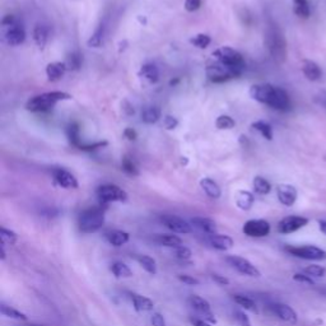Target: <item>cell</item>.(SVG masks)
Returning a JSON list of instances; mask_svg holds the SVG:
<instances>
[{
	"label": "cell",
	"mask_w": 326,
	"mask_h": 326,
	"mask_svg": "<svg viewBox=\"0 0 326 326\" xmlns=\"http://www.w3.org/2000/svg\"><path fill=\"white\" fill-rule=\"evenodd\" d=\"M67 68L68 69H71V70H78L80 68V65H82V56H80L79 54H71L68 56V60H67Z\"/></svg>",
	"instance_id": "44"
},
{
	"label": "cell",
	"mask_w": 326,
	"mask_h": 326,
	"mask_svg": "<svg viewBox=\"0 0 326 326\" xmlns=\"http://www.w3.org/2000/svg\"><path fill=\"white\" fill-rule=\"evenodd\" d=\"M177 278H179L180 281H183L184 284H186V285H199V284H200L199 279L194 278V277H191V275L180 274Z\"/></svg>",
	"instance_id": "49"
},
{
	"label": "cell",
	"mask_w": 326,
	"mask_h": 326,
	"mask_svg": "<svg viewBox=\"0 0 326 326\" xmlns=\"http://www.w3.org/2000/svg\"><path fill=\"white\" fill-rule=\"evenodd\" d=\"M161 117V110L158 107H147L141 112V121L148 125L156 124Z\"/></svg>",
	"instance_id": "32"
},
{
	"label": "cell",
	"mask_w": 326,
	"mask_h": 326,
	"mask_svg": "<svg viewBox=\"0 0 326 326\" xmlns=\"http://www.w3.org/2000/svg\"><path fill=\"white\" fill-rule=\"evenodd\" d=\"M190 323L192 326H211L210 323H208L207 320L202 319V317H190Z\"/></svg>",
	"instance_id": "54"
},
{
	"label": "cell",
	"mask_w": 326,
	"mask_h": 326,
	"mask_svg": "<svg viewBox=\"0 0 326 326\" xmlns=\"http://www.w3.org/2000/svg\"><path fill=\"white\" fill-rule=\"evenodd\" d=\"M124 137L128 139V140H135L138 137L137 131L134 130L133 128H126L124 130Z\"/></svg>",
	"instance_id": "55"
},
{
	"label": "cell",
	"mask_w": 326,
	"mask_h": 326,
	"mask_svg": "<svg viewBox=\"0 0 326 326\" xmlns=\"http://www.w3.org/2000/svg\"><path fill=\"white\" fill-rule=\"evenodd\" d=\"M315 101L320 106H323L324 109H326V93H320L319 96L315 97Z\"/></svg>",
	"instance_id": "56"
},
{
	"label": "cell",
	"mask_w": 326,
	"mask_h": 326,
	"mask_svg": "<svg viewBox=\"0 0 326 326\" xmlns=\"http://www.w3.org/2000/svg\"><path fill=\"white\" fill-rule=\"evenodd\" d=\"M139 75L143 77L144 79H147L149 83H157L160 80V70L154 64H144L140 68V71H139Z\"/></svg>",
	"instance_id": "27"
},
{
	"label": "cell",
	"mask_w": 326,
	"mask_h": 326,
	"mask_svg": "<svg viewBox=\"0 0 326 326\" xmlns=\"http://www.w3.org/2000/svg\"><path fill=\"white\" fill-rule=\"evenodd\" d=\"M187 302H189V304L191 306V308H194V310L198 312L199 317L207 320V321L210 323L211 325L217 323V319H215L213 312H211L210 303H209L208 301L204 300V298L200 297V296L192 294V296H190L189 297Z\"/></svg>",
	"instance_id": "10"
},
{
	"label": "cell",
	"mask_w": 326,
	"mask_h": 326,
	"mask_svg": "<svg viewBox=\"0 0 326 326\" xmlns=\"http://www.w3.org/2000/svg\"><path fill=\"white\" fill-rule=\"evenodd\" d=\"M97 198L101 203H114V202H126L128 194L114 184H106L97 187Z\"/></svg>",
	"instance_id": "8"
},
{
	"label": "cell",
	"mask_w": 326,
	"mask_h": 326,
	"mask_svg": "<svg viewBox=\"0 0 326 326\" xmlns=\"http://www.w3.org/2000/svg\"><path fill=\"white\" fill-rule=\"evenodd\" d=\"M158 245L164 247H172V249H177V247L183 246V240L180 238L176 234H157L154 238Z\"/></svg>",
	"instance_id": "26"
},
{
	"label": "cell",
	"mask_w": 326,
	"mask_h": 326,
	"mask_svg": "<svg viewBox=\"0 0 326 326\" xmlns=\"http://www.w3.org/2000/svg\"><path fill=\"white\" fill-rule=\"evenodd\" d=\"M70 98L71 96L69 93L61 92V91L46 92L28 99V102L26 103V109L31 112L48 111V110L52 109V107L58 102H60V101H65V99Z\"/></svg>",
	"instance_id": "3"
},
{
	"label": "cell",
	"mask_w": 326,
	"mask_h": 326,
	"mask_svg": "<svg viewBox=\"0 0 326 326\" xmlns=\"http://www.w3.org/2000/svg\"><path fill=\"white\" fill-rule=\"evenodd\" d=\"M277 196L284 207H292L297 200V189L288 184H280L277 186Z\"/></svg>",
	"instance_id": "16"
},
{
	"label": "cell",
	"mask_w": 326,
	"mask_h": 326,
	"mask_svg": "<svg viewBox=\"0 0 326 326\" xmlns=\"http://www.w3.org/2000/svg\"><path fill=\"white\" fill-rule=\"evenodd\" d=\"M110 270H111L112 274L115 275L116 278H131L133 277L131 269L125 262L121 261L112 262L111 266H110Z\"/></svg>",
	"instance_id": "29"
},
{
	"label": "cell",
	"mask_w": 326,
	"mask_h": 326,
	"mask_svg": "<svg viewBox=\"0 0 326 326\" xmlns=\"http://www.w3.org/2000/svg\"><path fill=\"white\" fill-rule=\"evenodd\" d=\"M251 126H253L256 131H259L260 134L265 138L266 140H272L273 139V128L270 126V124H268V122L261 121V120H260V121L253 122Z\"/></svg>",
	"instance_id": "36"
},
{
	"label": "cell",
	"mask_w": 326,
	"mask_h": 326,
	"mask_svg": "<svg viewBox=\"0 0 326 326\" xmlns=\"http://www.w3.org/2000/svg\"><path fill=\"white\" fill-rule=\"evenodd\" d=\"M200 186H202L203 191L207 194V196H209L210 199H219L221 198V187L218 186V184L215 181H213L209 177H205V179L200 180Z\"/></svg>",
	"instance_id": "24"
},
{
	"label": "cell",
	"mask_w": 326,
	"mask_h": 326,
	"mask_svg": "<svg viewBox=\"0 0 326 326\" xmlns=\"http://www.w3.org/2000/svg\"><path fill=\"white\" fill-rule=\"evenodd\" d=\"M67 69L68 68L65 63H60V61L50 63L46 67V75H47L50 82H58V80H60L61 78L64 77Z\"/></svg>",
	"instance_id": "21"
},
{
	"label": "cell",
	"mask_w": 326,
	"mask_h": 326,
	"mask_svg": "<svg viewBox=\"0 0 326 326\" xmlns=\"http://www.w3.org/2000/svg\"><path fill=\"white\" fill-rule=\"evenodd\" d=\"M150 324L152 326H166V321L163 319V316L158 312H153L150 316Z\"/></svg>",
	"instance_id": "51"
},
{
	"label": "cell",
	"mask_w": 326,
	"mask_h": 326,
	"mask_svg": "<svg viewBox=\"0 0 326 326\" xmlns=\"http://www.w3.org/2000/svg\"><path fill=\"white\" fill-rule=\"evenodd\" d=\"M270 308H272V312L274 313L275 316L280 319L281 321L291 324V325L297 324V312H296L291 306H288V304L284 303H274L270 306Z\"/></svg>",
	"instance_id": "15"
},
{
	"label": "cell",
	"mask_w": 326,
	"mask_h": 326,
	"mask_svg": "<svg viewBox=\"0 0 326 326\" xmlns=\"http://www.w3.org/2000/svg\"><path fill=\"white\" fill-rule=\"evenodd\" d=\"M233 319L234 323L238 326H251V321H250L249 316L245 312H242V311H234Z\"/></svg>",
	"instance_id": "45"
},
{
	"label": "cell",
	"mask_w": 326,
	"mask_h": 326,
	"mask_svg": "<svg viewBox=\"0 0 326 326\" xmlns=\"http://www.w3.org/2000/svg\"><path fill=\"white\" fill-rule=\"evenodd\" d=\"M251 98L260 103L268 105L278 111H288L291 109V98L283 88L273 84H255L250 88Z\"/></svg>",
	"instance_id": "1"
},
{
	"label": "cell",
	"mask_w": 326,
	"mask_h": 326,
	"mask_svg": "<svg viewBox=\"0 0 326 326\" xmlns=\"http://www.w3.org/2000/svg\"><path fill=\"white\" fill-rule=\"evenodd\" d=\"M163 124H164V128H166L167 130H173V129L177 128L179 120L171 115H166L164 116V118H163Z\"/></svg>",
	"instance_id": "48"
},
{
	"label": "cell",
	"mask_w": 326,
	"mask_h": 326,
	"mask_svg": "<svg viewBox=\"0 0 326 326\" xmlns=\"http://www.w3.org/2000/svg\"><path fill=\"white\" fill-rule=\"evenodd\" d=\"M0 312H1L3 316L8 317V319L20 320V321H26L27 320L26 313L21 312V311H18L17 308H14V307L8 306V304L5 303L0 304Z\"/></svg>",
	"instance_id": "30"
},
{
	"label": "cell",
	"mask_w": 326,
	"mask_h": 326,
	"mask_svg": "<svg viewBox=\"0 0 326 326\" xmlns=\"http://www.w3.org/2000/svg\"><path fill=\"white\" fill-rule=\"evenodd\" d=\"M4 40L8 45L10 46H18L24 42L26 40V31L21 26L20 23L14 22L13 24L7 27L5 32H4Z\"/></svg>",
	"instance_id": "14"
},
{
	"label": "cell",
	"mask_w": 326,
	"mask_h": 326,
	"mask_svg": "<svg viewBox=\"0 0 326 326\" xmlns=\"http://www.w3.org/2000/svg\"><path fill=\"white\" fill-rule=\"evenodd\" d=\"M293 10L301 18H308L310 17V4L307 0H293Z\"/></svg>",
	"instance_id": "35"
},
{
	"label": "cell",
	"mask_w": 326,
	"mask_h": 326,
	"mask_svg": "<svg viewBox=\"0 0 326 326\" xmlns=\"http://www.w3.org/2000/svg\"><path fill=\"white\" fill-rule=\"evenodd\" d=\"M190 223L194 224V227H196L198 230H200L204 233L208 234H214L217 233V224L213 219L210 218H204V217H195L192 218Z\"/></svg>",
	"instance_id": "22"
},
{
	"label": "cell",
	"mask_w": 326,
	"mask_h": 326,
	"mask_svg": "<svg viewBox=\"0 0 326 326\" xmlns=\"http://www.w3.org/2000/svg\"><path fill=\"white\" fill-rule=\"evenodd\" d=\"M175 254H176V257L180 260H189L191 257V250L186 246H180L177 249H175Z\"/></svg>",
	"instance_id": "47"
},
{
	"label": "cell",
	"mask_w": 326,
	"mask_h": 326,
	"mask_svg": "<svg viewBox=\"0 0 326 326\" xmlns=\"http://www.w3.org/2000/svg\"><path fill=\"white\" fill-rule=\"evenodd\" d=\"M215 125L219 130H230L234 126V120L231 116L227 115H222L217 118Z\"/></svg>",
	"instance_id": "43"
},
{
	"label": "cell",
	"mask_w": 326,
	"mask_h": 326,
	"mask_svg": "<svg viewBox=\"0 0 326 326\" xmlns=\"http://www.w3.org/2000/svg\"><path fill=\"white\" fill-rule=\"evenodd\" d=\"M103 37H105V27L99 26L87 44L90 47H101L103 44Z\"/></svg>",
	"instance_id": "38"
},
{
	"label": "cell",
	"mask_w": 326,
	"mask_h": 326,
	"mask_svg": "<svg viewBox=\"0 0 326 326\" xmlns=\"http://www.w3.org/2000/svg\"><path fill=\"white\" fill-rule=\"evenodd\" d=\"M190 42H191V45H194L195 47L205 48L209 46V44L211 42V39L208 35H205V33H199V35L194 36V37L190 40Z\"/></svg>",
	"instance_id": "42"
},
{
	"label": "cell",
	"mask_w": 326,
	"mask_h": 326,
	"mask_svg": "<svg viewBox=\"0 0 326 326\" xmlns=\"http://www.w3.org/2000/svg\"><path fill=\"white\" fill-rule=\"evenodd\" d=\"M54 180L55 183L58 184L59 186H61V187H64V189H77L78 186H79L78 180L75 179L73 173L64 170V168L54 170Z\"/></svg>",
	"instance_id": "17"
},
{
	"label": "cell",
	"mask_w": 326,
	"mask_h": 326,
	"mask_svg": "<svg viewBox=\"0 0 326 326\" xmlns=\"http://www.w3.org/2000/svg\"><path fill=\"white\" fill-rule=\"evenodd\" d=\"M308 224V218L301 215H289L283 218L278 223V232L281 234H291Z\"/></svg>",
	"instance_id": "12"
},
{
	"label": "cell",
	"mask_w": 326,
	"mask_h": 326,
	"mask_svg": "<svg viewBox=\"0 0 326 326\" xmlns=\"http://www.w3.org/2000/svg\"><path fill=\"white\" fill-rule=\"evenodd\" d=\"M0 241H1V243L3 245H9V246H13V245H16L17 241H18V236H17L16 232H13V231L8 230V228L5 227H1V230H0Z\"/></svg>",
	"instance_id": "37"
},
{
	"label": "cell",
	"mask_w": 326,
	"mask_h": 326,
	"mask_svg": "<svg viewBox=\"0 0 326 326\" xmlns=\"http://www.w3.org/2000/svg\"><path fill=\"white\" fill-rule=\"evenodd\" d=\"M207 75L213 83H223L227 80L232 79V78L238 77V74L234 70H232L231 68L226 67V65L221 64L219 61L214 60L211 63H208L207 65Z\"/></svg>",
	"instance_id": "7"
},
{
	"label": "cell",
	"mask_w": 326,
	"mask_h": 326,
	"mask_svg": "<svg viewBox=\"0 0 326 326\" xmlns=\"http://www.w3.org/2000/svg\"><path fill=\"white\" fill-rule=\"evenodd\" d=\"M324 293H325V296H326V289H325V291H324Z\"/></svg>",
	"instance_id": "60"
},
{
	"label": "cell",
	"mask_w": 326,
	"mask_h": 326,
	"mask_svg": "<svg viewBox=\"0 0 326 326\" xmlns=\"http://www.w3.org/2000/svg\"><path fill=\"white\" fill-rule=\"evenodd\" d=\"M68 138H69V141L73 144L74 147L79 148L82 144H80V134H79V126L77 124H70L68 126L67 130Z\"/></svg>",
	"instance_id": "40"
},
{
	"label": "cell",
	"mask_w": 326,
	"mask_h": 326,
	"mask_svg": "<svg viewBox=\"0 0 326 326\" xmlns=\"http://www.w3.org/2000/svg\"><path fill=\"white\" fill-rule=\"evenodd\" d=\"M27 326H40V325H33V324H31V325H27Z\"/></svg>",
	"instance_id": "59"
},
{
	"label": "cell",
	"mask_w": 326,
	"mask_h": 326,
	"mask_svg": "<svg viewBox=\"0 0 326 326\" xmlns=\"http://www.w3.org/2000/svg\"><path fill=\"white\" fill-rule=\"evenodd\" d=\"M254 202H255V198H254V194L246 190H240L237 192L236 195V205L241 210H250L253 208Z\"/></svg>",
	"instance_id": "23"
},
{
	"label": "cell",
	"mask_w": 326,
	"mask_h": 326,
	"mask_svg": "<svg viewBox=\"0 0 326 326\" xmlns=\"http://www.w3.org/2000/svg\"><path fill=\"white\" fill-rule=\"evenodd\" d=\"M233 301L238 304V306H241L242 308H245V310L250 311V312L254 313L259 312L257 306H256V303L254 302V300H251V298L247 297V296H243V294H234Z\"/></svg>",
	"instance_id": "31"
},
{
	"label": "cell",
	"mask_w": 326,
	"mask_h": 326,
	"mask_svg": "<svg viewBox=\"0 0 326 326\" xmlns=\"http://www.w3.org/2000/svg\"><path fill=\"white\" fill-rule=\"evenodd\" d=\"M105 145H107V141H97V143L87 144V145L82 144V145L79 147V149L80 150H86V152H92V150L99 149V148L105 147Z\"/></svg>",
	"instance_id": "50"
},
{
	"label": "cell",
	"mask_w": 326,
	"mask_h": 326,
	"mask_svg": "<svg viewBox=\"0 0 326 326\" xmlns=\"http://www.w3.org/2000/svg\"><path fill=\"white\" fill-rule=\"evenodd\" d=\"M129 300H130L131 304L134 307L138 312H148V311H153L154 303L153 301L149 300L145 296H141V294L134 293V292H130L129 293Z\"/></svg>",
	"instance_id": "18"
},
{
	"label": "cell",
	"mask_w": 326,
	"mask_h": 326,
	"mask_svg": "<svg viewBox=\"0 0 326 326\" xmlns=\"http://www.w3.org/2000/svg\"><path fill=\"white\" fill-rule=\"evenodd\" d=\"M161 222L166 226L168 230H171L175 233H181V234H187L191 233V224L189 222H186L183 218L177 217V215L172 214H166L161 217Z\"/></svg>",
	"instance_id": "13"
},
{
	"label": "cell",
	"mask_w": 326,
	"mask_h": 326,
	"mask_svg": "<svg viewBox=\"0 0 326 326\" xmlns=\"http://www.w3.org/2000/svg\"><path fill=\"white\" fill-rule=\"evenodd\" d=\"M208 240L210 246L215 250H219V251H228L234 245L232 237L227 236V234H209Z\"/></svg>",
	"instance_id": "19"
},
{
	"label": "cell",
	"mask_w": 326,
	"mask_h": 326,
	"mask_svg": "<svg viewBox=\"0 0 326 326\" xmlns=\"http://www.w3.org/2000/svg\"><path fill=\"white\" fill-rule=\"evenodd\" d=\"M130 236H129L128 232H124V231H111L109 233H106V240L109 241L110 245L115 247H121L124 246L125 243L128 242Z\"/></svg>",
	"instance_id": "25"
},
{
	"label": "cell",
	"mask_w": 326,
	"mask_h": 326,
	"mask_svg": "<svg viewBox=\"0 0 326 326\" xmlns=\"http://www.w3.org/2000/svg\"><path fill=\"white\" fill-rule=\"evenodd\" d=\"M266 46L273 60L283 64L287 59V41L277 24H270L266 31Z\"/></svg>",
	"instance_id": "2"
},
{
	"label": "cell",
	"mask_w": 326,
	"mask_h": 326,
	"mask_svg": "<svg viewBox=\"0 0 326 326\" xmlns=\"http://www.w3.org/2000/svg\"><path fill=\"white\" fill-rule=\"evenodd\" d=\"M303 273L311 278H324L326 275V268L320 265H308L303 269Z\"/></svg>",
	"instance_id": "41"
},
{
	"label": "cell",
	"mask_w": 326,
	"mask_h": 326,
	"mask_svg": "<svg viewBox=\"0 0 326 326\" xmlns=\"http://www.w3.org/2000/svg\"><path fill=\"white\" fill-rule=\"evenodd\" d=\"M121 167L122 171L125 173H128L130 176H138L139 175V170H138L137 164L129 156H125L121 161Z\"/></svg>",
	"instance_id": "39"
},
{
	"label": "cell",
	"mask_w": 326,
	"mask_h": 326,
	"mask_svg": "<svg viewBox=\"0 0 326 326\" xmlns=\"http://www.w3.org/2000/svg\"><path fill=\"white\" fill-rule=\"evenodd\" d=\"M138 262H139V265L145 270L149 274L154 275L157 274V262L153 257H150L148 255H139L137 257Z\"/></svg>",
	"instance_id": "33"
},
{
	"label": "cell",
	"mask_w": 326,
	"mask_h": 326,
	"mask_svg": "<svg viewBox=\"0 0 326 326\" xmlns=\"http://www.w3.org/2000/svg\"><path fill=\"white\" fill-rule=\"evenodd\" d=\"M226 261L230 264L233 269H236L237 272L241 273L243 275H247V277H253V278H259L261 273L253 262L249 261L245 257H241V256L237 255H231L226 257Z\"/></svg>",
	"instance_id": "9"
},
{
	"label": "cell",
	"mask_w": 326,
	"mask_h": 326,
	"mask_svg": "<svg viewBox=\"0 0 326 326\" xmlns=\"http://www.w3.org/2000/svg\"><path fill=\"white\" fill-rule=\"evenodd\" d=\"M302 73H303L304 77L308 80H311V82H316V80H320L321 77H323L321 68L319 67V64H316V63L312 60L302 61Z\"/></svg>",
	"instance_id": "20"
},
{
	"label": "cell",
	"mask_w": 326,
	"mask_h": 326,
	"mask_svg": "<svg viewBox=\"0 0 326 326\" xmlns=\"http://www.w3.org/2000/svg\"><path fill=\"white\" fill-rule=\"evenodd\" d=\"M270 224L265 219H250L243 224L242 232L246 236L254 237V238H260L265 237L270 233Z\"/></svg>",
	"instance_id": "11"
},
{
	"label": "cell",
	"mask_w": 326,
	"mask_h": 326,
	"mask_svg": "<svg viewBox=\"0 0 326 326\" xmlns=\"http://www.w3.org/2000/svg\"><path fill=\"white\" fill-rule=\"evenodd\" d=\"M213 59L219 61L221 64L231 68V69L236 71L238 75H241L243 69H245L243 56L237 51V50H234V48L232 47L223 46V47L218 48V50H215V51L213 52Z\"/></svg>",
	"instance_id": "5"
},
{
	"label": "cell",
	"mask_w": 326,
	"mask_h": 326,
	"mask_svg": "<svg viewBox=\"0 0 326 326\" xmlns=\"http://www.w3.org/2000/svg\"><path fill=\"white\" fill-rule=\"evenodd\" d=\"M5 256H7V253H5V245L1 243V247H0V260L4 261V260H5Z\"/></svg>",
	"instance_id": "58"
},
{
	"label": "cell",
	"mask_w": 326,
	"mask_h": 326,
	"mask_svg": "<svg viewBox=\"0 0 326 326\" xmlns=\"http://www.w3.org/2000/svg\"><path fill=\"white\" fill-rule=\"evenodd\" d=\"M211 280H214L218 285H228L230 284V279L219 274H211Z\"/></svg>",
	"instance_id": "53"
},
{
	"label": "cell",
	"mask_w": 326,
	"mask_h": 326,
	"mask_svg": "<svg viewBox=\"0 0 326 326\" xmlns=\"http://www.w3.org/2000/svg\"><path fill=\"white\" fill-rule=\"evenodd\" d=\"M317 224H319V230L326 236V221L325 219H319V221H317Z\"/></svg>",
	"instance_id": "57"
},
{
	"label": "cell",
	"mask_w": 326,
	"mask_h": 326,
	"mask_svg": "<svg viewBox=\"0 0 326 326\" xmlns=\"http://www.w3.org/2000/svg\"><path fill=\"white\" fill-rule=\"evenodd\" d=\"M253 185L256 194H260V195H266V194H269L270 190H272V185H270V183L261 176H256L255 179H254Z\"/></svg>",
	"instance_id": "34"
},
{
	"label": "cell",
	"mask_w": 326,
	"mask_h": 326,
	"mask_svg": "<svg viewBox=\"0 0 326 326\" xmlns=\"http://www.w3.org/2000/svg\"><path fill=\"white\" fill-rule=\"evenodd\" d=\"M202 5V0H186L185 9L187 12H196Z\"/></svg>",
	"instance_id": "52"
},
{
	"label": "cell",
	"mask_w": 326,
	"mask_h": 326,
	"mask_svg": "<svg viewBox=\"0 0 326 326\" xmlns=\"http://www.w3.org/2000/svg\"><path fill=\"white\" fill-rule=\"evenodd\" d=\"M293 280L301 283V284H306V285H316V281L313 280V278L308 277L304 273H296L293 274Z\"/></svg>",
	"instance_id": "46"
},
{
	"label": "cell",
	"mask_w": 326,
	"mask_h": 326,
	"mask_svg": "<svg viewBox=\"0 0 326 326\" xmlns=\"http://www.w3.org/2000/svg\"><path fill=\"white\" fill-rule=\"evenodd\" d=\"M33 40H35L36 45L39 47H45L46 42L48 40V27L45 26V24H37L33 29Z\"/></svg>",
	"instance_id": "28"
},
{
	"label": "cell",
	"mask_w": 326,
	"mask_h": 326,
	"mask_svg": "<svg viewBox=\"0 0 326 326\" xmlns=\"http://www.w3.org/2000/svg\"><path fill=\"white\" fill-rule=\"evenodd\" d=\"M105 223V211L98 207L83 210L78 217V228L83 233L97 232Z\"/></svg>",
	"instance_id": "4"
},
{
	"label": "cell",
	"mask_w": 326,
	"mask_h": 326,
	"mask_svg": "<svg viewBox=\"0 0 326 326\" xmlns=\"http://www.w3.org/2000/svg\"><path fill=\"white\" fill-rule=\"evenodd\" d=\"M285 251L294 257L303 260H326V251L321 247L306 245V246H285Z\"/></svg>",
	"instance_id": "6"
}]
</instances>
